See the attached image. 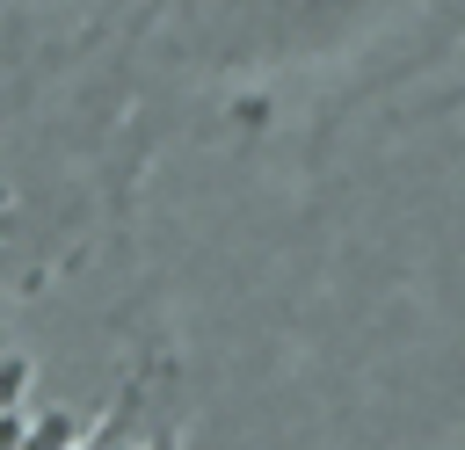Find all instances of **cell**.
Masks as SVG:
<instances>
[{
	"instance_id": "obj_1",
	"label": "cell",
	"mask_w": 465,
	"mask_h": 450,
	"mask_svg": "<svg viewBox=\"0 0 465 450\" xmlns=\"http://www.w3.org/2000/svg\"><path fill=\"white\" fill-rule=\"evenodd\" d=\"M131 116L138 109L102 80L80 87L58 116L29 109L0 138V305L65 283L116 225L145 160Z\"/></svg>"
},
{
	"instance_id": "obj_2",
	"label": "cell",
	"mask_w": 465,
	"mask_h": 450,
	"mask_svg": "<svg viewBox=\"0 0 465 450\" xmlns=\"http://www.w3.org/2000/svg\"><path fill=\"white\" fill-rule=\"evenodd\" d=\"M182 443H189V370L174 341L145 334L116 363L109 392L87 406V428L73 450H182Z\"/></svg>"
},
{
	"instance_id": "obj_3",
	"label": "cell",
	"mask_w": 465,
	"mask_h": 450,
	"mask_svg": "<svg viewBox=\"0 0 465 450\" xmlns=\"http://www.w3.org/2000/svg\"><path fill=\"white\" fill-rule=\"evenodd\" d=\"M87 428V406L58 399L36 348L0 341V450H73Z\"/></svg>"
}]
</instances>
